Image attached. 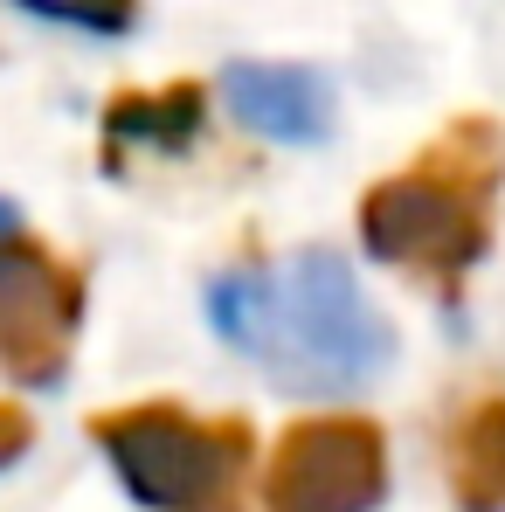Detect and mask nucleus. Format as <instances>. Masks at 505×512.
Wrapping results in <instances>:
<instances>
[{"label":"nucleus","instance_id":"obj_7","mask_svg":"<svg viewBox=\"0 0 505 512\" xmlns=\"http://www.w3.org/2000/svg\"><path fill=\"white\" fill-rule=\"evenodd\" d=\"M208 118V90L201 84H160V90H118L104 104V139L118 146H153V153H180L194 146Z\"/></svg>","mask_w":505,"mask_h":512},{"label":"nucleus","instance_id":"obj_8","mask_svg":"<svg viewBox=\"0 0 505 512\" xmlns=\"http://www.w3.org/2000/svg\"><path fill=\"white\" fill-rule=\"evenodd\" d=\"M450 492L464 512H505V395H478L450 429Z\"/></svg>","mask_w":505,"mask_h":512},{"label":"nucleus","instance_id":"obj_10","mask_svg":"<svg viewBox=\"0 0 505 512\" xmlns=\"http://www.w3.org/2000/svg\"><path fill=\"white\" fill-rule=\"evenodd\" d=\"M28 443H35V416H28L21 402H0V471H7V464H21V457H28Z\"/></svg>","mask_w":505,"mask_h":512},{"label":"nucleus","instance_id":"obj_9","mask_svg":"<svg viewBox=\"0 0 505 512\" xmlns=\"http://www.w3.org/2000/svg\"><path fill=\"white\" fill-rule=\"evenodd\" d=\"M28 14L70 21V28H97V35H125L139 21V0H21Z\"/></svg>","mask_w":505,"mask_h":512},{"label":"nucleus","instance_id":"obj_6","mask_svg":"<svg viewBox=\"0 0 505 512\" xmlns=\"http://www.w3.org/2000/svg\"><path fill=\"white\" fill-rule=\"evenodd\" d=\"M222 97L250 132L284 139V146H312L333 125V84L298 63H236L222 77Z\"/></svg>","mask_w":505,"mask_h":512},{"label":"nucleus","instance_id":"obj_1","mask_svg":"<svg viewBox=\"0 0 505 512\" xmlns=\"http://www.w3.org/2000/svg\"><path fill=\"white\" fill-rule=\"evenodd\" d=\"M215 333L298 395H339L395 360L388 319L367 305L333 250H298L277 270H229L208 284Z\"/></svg>","mask_w":505,"mask_h":512},{"label":"nucleus","instance_id":"obj_3","mask_svg":"<svg viewBox=\"0 0 505 512\" xmlns=\"http://www.w3.org/2000/svg\"><path fill=\"white\" fill-rule=\"evenodd\" d=\"M90 443L111 457L118 485L153 512H215L256 450L243 416H187L180 402L104 409L90 416Z\"/></svg>","mask_w":505,"mask_h":512},{"label":"nucleus","instance_id":"obj_5","mask_svg":"<svg viewBox=\"0 0 505 512\" xmlns=\"http://www.w3.org/2000/svg\"><path fill=\"white\" fill-rule=\"evenodd\" d=\"M388 499V436L367 416H305L263 464L270 512H374Z\"/></svg>","mask_w":505,"mask_h":512},{"label":"nucleus","instance_id":"obj_4","mask_svg":"<svg viewBox=\"0 0 505 512\" xmlns=\"http://www.w3.org/2000/svg\"><path fill=\"white\" fill-rule=\"evenodd\" d=\"M84 326V270L21 229L0 201V381L56 388Z\"/></svg>","mask_w":505,"mask_h":512},{"label":"nucleus","instance_id":"obj_2","mask_svg":"<svg viewBox=\"0 0 505 512\" xmlns=\"http://www.w3.org/2000/svg\"><path fill=\"white\" fill-rule=\"evenodd\" d=\"M499 187L505 125L485 111H464L402 173H388L360 194V243L388 270H409L436 291H457V277L492 250Z\"/></svg>","mask_w":505,"mask_h":512}]
</instances>
